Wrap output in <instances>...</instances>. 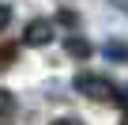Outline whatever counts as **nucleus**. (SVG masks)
Segmentation results:
<instances>
[{"instance_id": "obj_1", "label": "nucleus", "mask_w": 128, "mask_h": 125, "mask_svg": "<svg viewBox=\"0 0 128 125\" xmlns=\"http://www.w3.org/2000/svg\"><path fill=\"white\" fill-rule=\"evenodd\" d=\"M76 91L90 102H113V84L98 72H79L76 76Z\"/></svg>"}, {"instance_id": "obj_2", "label": "nucleus", "mask_w": 128, "mask_h": 125, "mask_svg": "<svg viewBox=\"0 0 128 125\" xmlns=\"http://www.w3.org/2000/svg\"><path fill=\"white\" fill-rule=\"evenodd\" d=\"M53 34H56V23L53 19H34L23 30V46H45V42H53Z\"/></svg>"}, {"instance_id": "obj_3", "label": "nucleus", "mask_w": 128, "mask_h": 125, "mask_svg": "<svg viewBox=\"0 0 128 125\" xmlns=\"http://www.w3.org/2000/svg\"><path fill=\"white\" fill-rule=\"evenodd\" d=\"M106 57L117 61V65H128V42L124 38H109L106 42Z\"/></svg>"}, {"instance_id": "obj_4", "label": "nucleus", "mask_w": 128, "mask_h": 125, "mask_svg": "<svg viewBox=\"0 0 128 125\" xmlns=\"http://www.w3.org/2000/svg\"><path fill=\"white\" fill-rule=\"evenodd\" d=\"M64 49H68V57H83V61H87V57L94 53L87 38H68V42H64Z\"/></svg>"}, {"instance_id": "obj_5", "label": "nucleus", "mask_w": 128, "mask_h": 125, "mask_svg": "<svg viewBox=\"0 0 128 125\" xmlns=\"http://www.w3.org/2000/svg\"><path fill=\"white\" fill-rule=\"evenodd\" d=\"M113 102L128 114V84H117V87H113Z\"/></svg>"}, {"instance_id": "obj_6", "label": "nucleus", "mask_w": 128, "mask_h": 125, "mask_svg": "<svg viewBox=\"0 0 128 125\" xmlns=\"http://www.w3.org/2000/svg\"><path fill=\"white\" fill-rule=\"evenodd\" d=\"M0 114H15V95L0 87Z\"/></svg>"}, {"instance_id": "obj_7", "label": "nucleus", "mask_w": 128, "mask_h": 125, "mask_svg": "<svg viewBox=\"0 0 128 125\" xmlns=\"http://www.w3.org/2000/svg\"><path fill=\"white\" fill-rule=\"evenodd\" d=\"M8 23H12V8H8V4H0V30H4Z\"/></svg>"}, {"instance_id": "obj_8", "label": "nucleus", "mask_w": 128, "mask_h": 125, "mask_svg": "<svg viewBox=\"0 0 128 125\" xmlns=\"http://www.w3.org/2000/svg\"><path fill=\"white\" fill-rule=\"evenodd\" d=\"M109 4H113L117 12H124V15H128V0H109Z\"/></svg>"}, {"instance_id": "obj_9", "label": "nucleus", "mask_w": 128, "mask_h": 125, "mask_svg": "<svg viewBox=\"0 0 128 125\" xmlns=\"http://www.w3.org/2000/svg\"><path fill=\"white\" fill-rule=\"evenodd\" d=\"M53 125H83V121H76V117H60V121H53Z\"/></svg>"}, {"instance_id": "obj_10", "label": "nucleus", "mask_w": 128, "mask_h": 125, "mask_svg": "<svg viewBox=\"0 0 128 125\" xmlns=\"http://www.w3.org/2000/svg\"><path fill=\"white\" fill-rule=\"evenodd\" d=\"M120 125H128V117H124V121H120Z\"/></svg>"}]
</instances>
